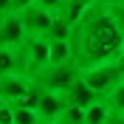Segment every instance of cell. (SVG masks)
Masks as SVG:
<instances>
[{"label": "cell", "instance_id": "cell-19", "mask_svg": "<svg viewBox=\"0 0 124 124\" xmlns=\"http://www.w3.org/2000/svg\"><path fill=\"white\" fill-rule=\"evenodd\" d=\"M62 3H65V0H37V6L45 8V11H51V14H59Z\"/></svg>", "mask_w": 124, "mask_h": 124}, {"label": "cell", "instance_id": "cell-14", "mask_svg": "<svg viewBox=\"0 0 124 124\" xmlns=\"http://www.w3.org/2000/svg\"><path fill=\"white\" fill-rule=\"evenodd\" d=\"M104 104L110 107V113H116V116H124V82H118L113 90L104 96Z\"/></svg>", "mask_w": 124, "mask_h": 124}, {"label": "cell", "instance_id": "cell-6", "mask_svg": "<svg viewBox=\"0 0 124 124\" xmlns=\"http://www.w3.org/2000/svg\"><path fill=\"white\" fill-rule=\"evenodd\" d=\"M48 45H51V39L42 37V34L25 37L23 51H25V59H28V73H34V70H39V68L48 65Z\"/></svg>", "mask_w": 124, "mask_h": 124}, {"label": "cell", "instance_id": "cell-7", "mask_svg": "<svg viewBox=\"0 0 124 124\" xmlns=\"http://www.w3.org/2000/svg\"><path fill=\"white\" fill-rule=\"evenodd\" d=\"M25 28L23 23H20V14L17 11H11V14L0 17V45H8V48H17L25 42Z\"/></svg>", "mask_w": 124, "mask_h": 124}, {"label": "cell", "instance_id": "cell-5", "mask_svg": "<svg viewBox=\"0 0 124 124\" xmlns=\"http://www.w3.org/2000/svg\"><path fill=\"white\" fill-rule=\"evenodd\" d=\"M17 14H20V23H23V28H25V34H28V37H37V34H42V37H45L48 28H51V20H54V14H51V11H45V8H39L37 3H34V6H28V8H20Z\"/></svg>", "mask_w": 124, "mask_h": 124}, {"label": "cell", "instance_id": "cell-21", "mask_svg": "<svg viewBox=\"0 0 124 124\" xmlns=\"http://www.w3.org/2000/svg\"><path fill=\"white\" fill-rule=\"evenodd\" d=\"M37 0H14V11H20V8H28V6H34Z\"/></svg>", "mask_w": 124, "mask_h": 124}, {"label": "cell", "instance_id": "cell-16", "mask_svg": "<svg viewBox=\"0 0 124 124\" xmlns=\"http://www.w3.org/2000/svg\"><path fill=\"white\" fill-rule=\"evenodd\" d=\"M54 124H85V107H73V104H65V110L59 113Z\"/></svg>", "mask_w": 124, "mask_h": 124}, {"label": "cell", "instance_id": "cell-23", "mask_svg": "<svg viewBox=\"0 0 124 124\" xmlns=\"http://www.w3.org/2000/svg\"><path fill=\"white\" fill-rule=\"evenodd\" d=\"M107 124H124V116H116V113H113V116L107 118Z\"/></svg>", "mask_w": 124, "mask_h": 124}, {"label": "cell", "instance_id": "cell-9", "mask_svg": "<svg viewBox=\"0 0 124 124\" xmlns=\"http://www.w3.org/2000/svg\"><path fill=\"white\" fill-rule=\"evenodd\" d=\"M65 110V99L62 93H54V90H39V99H37V113L42 121H51L54 124L59 118V113Z\"/></svg>", "mask_w": 124, "mask_h": 124}, {"label": "cell", "instance_id": "cell-3", "mask_svg": "<svg viewBox=\"0 0 124 124\" xmlns=\"http://www.w3.org/2000/svg\"><path fill=\"white\" fill-rule=\"evenodd\" d=\"M82 82H85L87 87H93L99 96H107V93L121 82L118 62L110 59V62H99V65H87V68H82Z\"/></svg>", "mask_w": 124, "mask_h": 124}, {"label": "cell", "instance_id": "cell-2", "mask_svg": "<svg viewBox=\"0 0 124 124\" xmlns=\"http://www.w3.org/2000/svg\"><path fill=\"white\" fill-rule=\"evenodd\" d=\"M76 79H82V70L73 65V62H65V65H45L31 73V82L39 90H54V93H65Z\"/></svg>", "mask_w": 124, "mask_h": 124}, {"label": "cell", "instance_id": "cell-4", "mask_svg": "<svg viewBox=\"0 0 124 124\" xmlns=\"http://www.w3.org/2000/svg\"><path fill=\"white\" fill-rule=\"evenodd\" d=\"M34 90V82H31V73H6L0 76V99L14 107L17 101L28 96Z\"/></svg>", "mask_w": 124, "mask_h": 124}, {"label": "cell", "instance_id": "cell-20", "mask_svg": "<svg viewBox=\"0 0 124 124\" xmlns=\"http://www.w3.org/2000/svg\"><path fill=\"white\" fill-rule=\"evenodd\" d=\"M14 11V0H0V17H6Z\"/></svg>", "mask_w": 124, "mask_h": 124}, {"label": "cell", "instance_id": "cell-22", "mask_svg": "<svg viewBox=\"0 0 124 124\" xmlns=\"http://www.w3.org/2000/svg\"><path fill=\"white\" fill-rule=\"evenodd\" d=\"M118 73H121V82H124V51H121V54H118Z\"/></svg>", "mask_w": 124, "mask_h": 124}, {"label": "cell", "instance_id": "cell-18", "mask_svg": "<svg viewBox=\"0 0 124 124\" xmlns=\"http://www.w3.org/2000/svg\"><path fill=\"white\" fill-rule=\"evenodd\" d=\"M0 124H14V107L11 104H0Z\"/></svg>", "mask_w": 124, "mask_h": 124}, {"label": "cell", "instance_id": "cell-15", "mask_svg": "<svg viewBox=\"0 0 124 124\" xmlns=\"http://www.w3.org/2000/svg\"><path fill=\"white\" fill-rule=\"evenodd\" d=\"M70 28H73L70 23H65L59 14H54V20H51V28H48L45 37H48V39H70Z\"/></svg>", "mask_w": 124, "mask_h": 124}, {"label": "cell", "instance_id": "cell-24", "mask_svg": "<svg viewBox=\"0 0 124 124\" xmlns=\"http://www.w3.org/2000/svg\"><path fill=\"white\" fill-rule=\"evenodd\" d=\"M39 124H51V121H39Z\"/></svg>", "mask_w": 124, "mask_h": 124}, {"label": "cell", "instance_id": "cell-1", "mask_svg": "<svg viewBox=\"0 0 124 124\" xmlns=\"http://www.w3.org/2000/svg\"><path fill=\"white\" fill-rule=\"evenodd\" d=\"M70 45H73V65L79 70L87 65L118 59L124 51V28L113 17L107 0H93L79 23L70 28Z\"/></svg>", "mask_w": 124, "mask_h": 124}, {"label": "cell", "instance_id": "cell-10", "mask_svg": "<svg viewBox=\"0 0 124 124\" xmlns=\"http://www.w3.org/2000/svg\"><path fill=\"white\" fill-rule=\"evenodd\" d=\"M62 99H65V104H73V107H87V104H93V101L104 99V96H99V93L93 90V87H87L82 79H76V82H73L68 90L62 93Z\"/></svg>", "mask_w": 124, "mask_h": 124}, {"label": "cell", "instance_id": "cell-12", "mask_svg": "<svg viewBox=\"0 0 124 124\" xmlns=\"http://www.w3.org/2000/svg\"><path fill=\"white\" fill-rule=\"evenodd\" d=\"M87 6H90V3H85V0H65V3H62V8H59V17L62 20H65V23H79V20H82V14H85L87 11Z\"/></svg>", "mask_w": 124, "mask_h": 124}, {"label": "cell", "instance_id": "cell-8", "mask_svg": "<svg viewBox=\"0 0 124 124\" xmlns=\"http://www.w3.org/2000/svg\"><path fill=\"white\" fill-rule=\"evenodd\" d=\"M6 73H28V59H25L23 45L17 48L0 45V76Z\"/></svg>", "mask_w": 124, "mask_h": 124}, {"label": "cell", "instance_id": "cell-25", "mask_svg": "<svg viewBox=\"0 0 124 124\" xmlns=\"http://www.w3.org/2000/svg\"><path fill=\"white\" fill-rule=\"evenodd\" d=\"M85 3H93V0H85Z\"/></svg>", "mask_w": 124, "mask_h": 124}, {"label": "cell", "instance_id": "cell-11", "mask_svg": "<svg viewBox=\"0 0 124 124\" xmlns=\"http://www.w3.org/2000/svg\"><path fill=\"white\" fill-rule=\"evenodd\" d=\"M65 62H73L70 39H51V45H48V65H65Z\"/></svg>", "mask_w": 124, "mask_h": 124}, {"label": "cell", "instance_id": "cell-26", "mask_svg": "<svg viewBox=\"0 0 124 124\" xmlns=\"http://www.w3.org/2000/svg\"><path fill=\"white\" fill-rule=\"evenodd\" d=\"M0 104H3V99H0Z\"/></svg>", "mask_w": 124, "mask_h": 124}, {"label": "cell", "instance_id": "cell-13", "mask_svg": "<svg viewBox=\"0 0 124 124\" xmlns=\"http://www.w3.org/2000/svg\"><path fill=\"white\" fill-rule=\"evenodd\" d=\"M110 116H113V113H110V107L104 104V99H99V101H93V104L85 107V124H107Z\"/></svg>", "mask_w": 124, "mask_h": 124}, {"label": "cell", "instance_id": "cell-17", "mask_svg": "<svg viewBox=\"0 0 124 124\" xmlns=\"http://www.w3.org/2000/svg\"><path fill=\"white\" fill-rule=\"evenodd\" d=\"M39 113L34 107H14V124H39Z\"/></svg>", "mask_w": 124, "mask_h": 124}]
</instances>
